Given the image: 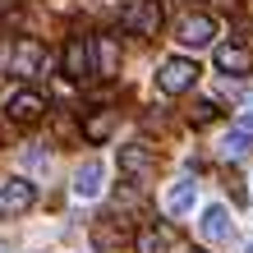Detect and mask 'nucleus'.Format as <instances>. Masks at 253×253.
<instances>
[{
	"instance_id": "obj_3",
	"label": "nucleus",
	"mask_w": 253,
	"mask_h": 253,
	"mask_svg": "<svg viewBox=\"0 0 253 253\" xmlns=\"http://www.w3.org/2000/svg\"><path fill=\"white\" fill-rule=\"evenodd\" d=\"M60 69H65V79L74 83H83V79H92V37H83V33H74L65 42V55H60Z\"/></svg>"
},
{
	"instance_id": "obj_12",
	"label": "nucleus",
	"mask_w": 253,
	"mask_h": 253,
	"mask_svg": "<svg viewBox=\"0 0 253 253\" xmlns=\"http://www.w3.org/2000/svg\"><path fill=\"white\" fill-rule=\"evenodd\" d=\"M115 133V111L97 106V111H83V138L87 143H106Z\"/></svg>"
},
{
	"instance_id": "obj_15",
	"label": "nucleus",
	"mask_w": 253,
	"mask_h": 253,
	"mask_svg": "<svg viewBox=\"0 0 253 253\" xmlns=\"http://www.w3.org/2000/svg\"><path fill=\"white\" fill-rule=\"evenodd\" d=\"M133 244H138V253H170L180 240H175L170 226H147V230H138V240H133Z\"/></svg>"
},
{
	"instance_id": "obj_5",
	"label": "nucleus",
	"mask_w": 253,
	"mask_h": 253,
	"mask_svg": "<svg viewBox=\"0 0 253 253\" xmlns=\"http://www.w3.org/2000/svg\"><path fill=\"white\" fill-rule=\"evenodd\" d=\"M157 166H161L157 147H147V143H125L120 147V170L129 175V180H152Z\"/></svg>"
},
{
	"instance_id": "obj_4",
	"label": "nucleus",
	"mask_w": 253,
	"mask_h": 253,
	"mask_svg": "<svg viewBox=\"0 0 253 253\" xmlns=\"http://www.w3.org/2000/svg\"><path fill=\"white\" fill-rule=\"evenodd\" d=\"M33 203H37V189L28 184V180H5L0 184V221H19L33 212Z\"/></svg>"
},
{
	"instance_id": "obj_16",
	"label": "nucleus",
	"mask_w": 253,
	"mask_h": 253,
	"mask_svg": "<svg viewBox=\"0 0 253 253\" xmlns=\"http://www.w3.org/2000/svg\"><path fill=\"white\" fill-rule=\"evenodd\" d=\"M193 198H198V184H193V180H175L166 189V212L170 216H184L189 207H193Z\"/></svg>"
},
{
	"instance_id": "obj_6",
	"label": "nucleus",
	"mask_w": 253,
	"mask_h": 253,
	"mask_svg": "<svg viewBox=\"0 0 253 253\" xmlns=\"http://www.w3.org/2000/svg\"><path fill=\"white\" fill-rule=\"evenodd\" d=\"M92 244H97V253H120V249L129 244V221L115 216V212L97 216V221H92Z\"/></svg>"
},
{
	"instance_id": "obj_17",
	"label": "nucleus",
	"mask_w": 253,
	"mask_h": 253,
	"mask_svg": "<svg viewBox=\"0 0 253 253\" xmlns=\"http://www.w3.org/2000/svg\"><path fill=\"white\" fill-rule=\"evenodd\" d=\"M249 152H253V133H249L244 125H235L226 138H221V157H226V161H240V157H249Z\"/></svg>"
},
{
	"instance_id": "obj_20",
	"label": "nucleus",
	"mask_w": 253,
	"mask_h": 253,
	"mask_svg": "<svg viewBox=\"0 0 253 253\" xmlns=\"http://www.w3.org/2000/svg\"><path fill=\"white\" fill-rule=\"evenodd\" d=\"M0 253H5V249H0Z\"/></svg>"
},
{
	"instance_id": "obj_8",
	"label": "nucleus",
	"mask_w": 253,
	"mask_h": 253,
	"mask_svg": "<svg viewBox=\"0 0 253 253\" xmlns=\"http://www.w3.org/2000/svg\"><path fill=\"white\" fill-rule=\"evenodd\" d=\"M5 111H9V120H14V125H37L42 115H46V97H42L37 87H19V92L9 97V106H5Z\"/></svg>"
},
{
	"instance_id": "obj_21",
	"label": "nucleus",
	"mask_w": 253,
	"mask_h": 253,
	"mask_svg": "<svg viewBox=\"0 0 253 253\" xmlns=\"http://www.w3.org/2000/svg\"><path fill=\"white\" fill-rule=\"evenodd\" d=\"M249 253H253V249H249Z\"/></svg>"
},
{
	"instance_id": "obj_10",
	"label": "nucleus",
	"mask_w": 253,
	"mask_h": 253,
	"mask_svg": "<svg viewBox=\"0 0 253 253\" xmlns=\"http://www.w3.org/2000/svg\"><path fill=\"white\" fill-rule=\"evenodd\" d=\"M216 69L230 74V79H244V74H253V51L249 46H216Z\"/></svg>"
},
{
	"instance_id": "obj_2",
	"label": "nucleus",
	"mask_w": 253,
	"mask_h": 253,
	"mask_svg": "<svg viewBox=\"0 0 253 253\" xmlns=\"http://www.w3.org/2000/svg\"><path fill=\"white\" fill-rule=\"evenodd\" d=\"M161 0H133V5L120 14V28L125 33H133V37H157L161 33Z\"/></svg>"
},
{
	"instance_id": "obj_11",
	"label": "nucleus",
	"mask_w": 253,
	"mask_h": 253,
	"mask_svg": "<svg viewBox=\"0 0 253 253\" xmlns=\"http://www.w3.org/2000/svg\"><path fill=\"white\" fill-rule=\"evenodd\" d=\"M97 42V55H92V74L97 79H115L120 74V46H115V37H92Z\"/></svg>"
},
{
	"instance_id": "obj_19",
	"label": "nucleus",
	"mask_w": 253,
	"mask_h": 253,
	"mask_svg": "<svg viewBox=\"0 0 253 253\" xmlns=\"http://www.w3.org/2000/svg\"><path fill=\"white\" fill-rule=\"evenodd\" d=\"M184 253H207V249H184Z\"/></svg>"
},
{
	"instance_id": "obj_7",
	"label": "nucleus",
	"mask_w": 253,
	"mask_h": 253,
	"mask_svg": "<svg viewBox=\"0 0 253 253\" xmlns=\"http://www.w3.org/2000/svg\"><path fill=\"white\" fill-rule=\"evenodd\" d=\"M42 65H46V46H42L37 37H19L9 51V69L19 74V79H33V74H42Z\"/></svg>"
},
{
	"instance_id": "obj_14",
	"label": "nucleus",
	"mask_w": 253,
	"mask_h": 253,
	"mask_svg": "<svg viewBox=\"0 0 253 253\" xmlns=\"http://www.w3.org/2000/svg\"><path fill=\"white\" fill-rule=\"evenodd\" d=\"M101 175H106V166H101L97 157H87L79 166V175H74V193H79V198H97L101 193Z\"/></svg>"
},
{
	"instance_id": "obj_13",
	"label": "nucleus",
	"mask_w": 253,
	"mask_h": 253,
	"mask_svg": "<svg viewBox=\"0 0 253 253\" xmlns=\"http://www.w3.org/2000/svg\"><path fill=\"white\" fill-rule=\"evenodd\" d=\"M203 235H207V240H212V244H230V235H235V226H230V212H226V207H207V212H203Z\"/></svg>"
},
{
	"instance_id": "obj_1",
	"label": "nucleus",
	"mask_w": 253,
	"mask_h": 253,
	"mask_svg": "<svg viewBox=\"0 0 253 253\" xmlns=\"http://www.w3.org/2000/svg\"><path fill=\"white\" fill-rule=\"evenodd\" d=\"M198 74H203L198 60H189V55H170V60L157 69V87L166 97H180V92H189V87L198 83Z\"/></svg>"
},
{
	"instance_id": "obj_18",
	"label": "nucleus",
	"mask_w": 253,
	"mask_h": 253,
	"mask_svg": "<svg viewBox=\"0 0 253 253\" xmlns=\"http://www.w3.org/2000/svg\"><path fill=\"white\" fill-rule=\"evenodd\" d=\"M189 120H193V125H212V120H216V101H198V106L189 111Z\"/></svg>"
},
{
	"instance_id": "obj_9",
	"label": "nucleus",
	"mask_w": 253,
	"mask_h": 253,
	"mask_svg": "<svg viewBox=\"0 0 253 253\" xmlns=\"http://www.w3.org/2000/svg\"><path fill=\"white\" fill-rule=\"evenodd\" d=\"M212 37H216V19L212 14H189V19L180 23V42L184 46H212Z\"/></svg>"
}]
</instances>
